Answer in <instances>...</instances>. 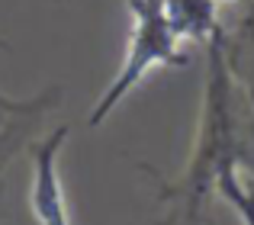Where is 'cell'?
I'll return each mask as SVG.
<instances>
[{
  "mask_svg": "<svg viewBox=\"0 0 254 225\" xmlns=\"http://www.w3.org/2000/svg\"><path fill=\"white\" fill-rule=\"evenodd\" d=\"M161 6L184 45H206L222 29L216 0H161Z\"/></svg>",
  "mask_w": 254,
  "mask_h": 225,
  "instance_id": "obj_5",
  "label": "cell"
},
{
  "mask_svg": "<svg viewBox=\"0 0 254 225\" xmlns=\"http://www.w3.org/2000/svg\"><path fill=\"white\" fill-rule=\"evenodd\" d=\"M216 193L235 209L242 225H254V180L242 177V170H225L216 183Z\"/></svg>",
  "mask_w": 254,
  "mask_h": 225,
  "instance_id": "obj_6",
  "label": "cell"
},
{
  "mask_svg": "<svg viewBox=\"0 0 254 225\" xmlns=\"http://www.w3.org/2000/svg\"><path fill=\"white\" fill-rule=\"evenodd\" d=\"M242 168L251 170L254 180V110L225 64L219 29L206 42L203 103L187 168L174 180H158V203L168 206L164 225H199L219 177Z\"/></svg>",
  "mask_w": 254,
  "mask_h": 225,
  "instance_id": "obj_1",
  "label": "cell"
},
{
  "mask_svg": "<svg viewBox=\"0 0 254 225\" xmlns=\"http://www.w3.org/2000/svg\"><path fill=\"white\" fill-rule=\"evenodd\" d=\"M132 13V32L129 45H126V58L119 64L116 77L110 81V87L97 97L87 125L97 129L100 122L110 119V112L158 68H180L187 64V45L177 39V32L171 29L168 16H164L161 0H129Z\"/></svg>",
  "mask_w": 254,
  "mask_h": 225,
  "instance_id": "obj_2",
  "label": "cell"
},
{
  "mask_svg": "<svg viewBox=\"0 0 254 225\" xmlns=\"http://www.w3.org/2000/svg\"><path fill=\"white\" fill-rule=\"evenodd\" d=\"M216 3H219V6H222V3H229V6H232V3H235V6H245L248 0H216Z\"/></svg>",
  "mask_w": 254,
  "mask_h": 225,
  "instance_id": "obj_7",
  "label": "cell"
},
{
  "mask_svg": "<svg viewBox=\"0 0 254 225\" xmlns=\"http://www.w3.org/2000/svg\"><path fill=\"white\" fill-rule=\"evenodd\" d=\"M68 125L52 129L42 142L32 145L29 155V213L39 225H74L71 222V206L68 193L62 183V148L68 142Z\"/></svg>",
  "mask_w": 254,
  "mask_h": 225,
  "instance_id": "obj_3",
  "label": "cell"
},
{
  "mask_svg": "<svg viewBox=\"0 0 254 225\" xmlns=\"http://www.w3.org/2000/svg\"><path fill=\"white\" fill-rule=\"evenodd\" d=\"M222 52L235 84L254 110V0L245 3V13L232 29L222 26Z\"/></svg>",
  "mask_w": 254,
  "mask_h": 225,
  "instance_id": "obj_4",
  "label": "cell"
}]
</instances>
